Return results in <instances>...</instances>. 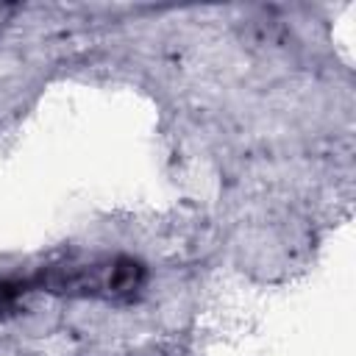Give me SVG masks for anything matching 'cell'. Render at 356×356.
<instances>
[{"instance_id": "cell-1", "label": "cell", "mask_w": 356, "mask_h": 356, "mask_svg": "<svg viewBox=\"0 0 356 356\" xmlns=\"http://www.w3.org/2000/svg\"><path fill=\"white\" fill-rule=\"evenodd\" d=\"M145 284V267L128 256L86 261V264H61L39 273L33 286L58 295H89V298H134Z\"/></svg>"}]
</instances>
